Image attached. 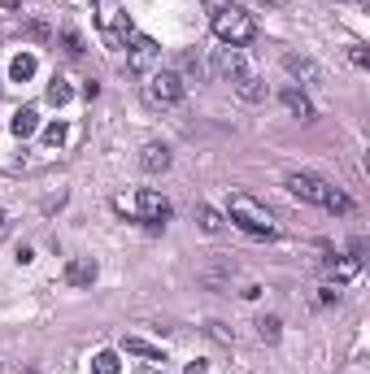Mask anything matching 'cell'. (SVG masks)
<instances>
[{"mask_svg": "<svg viewBox=\"0 0 370 374\" xmlns=\"http://www.w3.org/2000/svg\"><path fill=\"white\" fill-rule=\"evenodd\" d=\"M287 192L305 205H318V209H331V214H353V201L344 196L340 187H331L327 178L318 174H305V170H292L287 174Z\"/></svg>", "mask_w": 370, "mask_h": 374, "instance_id": "6da1fadb", "label": "cell"}, {"mask_svg": "<svg viewBox=\"0 0 370 374\" xmlns=\"http://www.w3.org/2000/svg\"><path fill=\"white\" fill-rule=\"evenodd\" d=\"M214 35L227 48H244L257 40V22H253V13L235 9V5H218L214 9Z\"/></svg>", "mask_w": 370, "mask_h": 374, "instance_id": "7a4b0ae2", "label": "cell"}, {"mask_svg": "<svg viewBox=\"0 0 370 374\" xmlns=\"http://www.w3.org/2000/svg\"><path fill=\"white\" fill-rule=\"evenodd\" d=\"M227 218L239 226V231H249V235H262V239H270L275 235V218H270V209L266 205H257L253 196H231V205H227Z\"/></svg>", "mask_w": 370, "mask_h": 374, "instance_id": "3957f363", "label": "cell"}, {"mask_svg": "<svg viewBox=\"0 0 370 374\" xmlns=\"http://www.w3.org/2000/svg\"><path fill=\"white\" fill-rule=\"evenodd\" d=\"M144 101H149L153 109H170L183 101V74L174 70H157L149 74V83H144Z\"/></svg>", "mask_w": 370, "mask_h": 374, "instance_id": "277c9868", "label": "cell"}, {"mask_svg": "<svg viewBox=\"0 0 370 374\" xmlns=\"http://www.w3.org/2000/svg\"><path fill=\"white\" fill-rule=\"evenodd\" d=\"M157 57H162L157 40H149V35H131V48H126V70H131V74H149V70L157 66Z\"/></svg>", "mask_w": 370, "mask_h": 374, "instance_id": "5b68a950", "label": "cell"}, {"mask_svg": "<svg viewBox=\"0 0 370 374\" xmlns=\"http://www.w3.org/2000/svg\"><path fill=\"white\" fill-rule=\"evenodd\" d=\"M101 31H105L109 48H122L126 40L135 35V31H131V18H126L122 9H101Z\"/></svg>", "mask_w": 370, "mask_h": 374, "instance_id": "8992f818", "label": "cell"}, {"mask_svg": "<svg viewBox=\"0 0 370 374\" xmlns=\"http://www.w3.org/2000/svg\"><path fill=\"white\" fill-rule=\"evenodd\" d=\"M135 214H140L144 222H166V218H170V201L162 196V192H153V187H140Z\"/></svg>", "mask_w": 370, "mask_h": 374, "instance_id": "52a82bcc", "label": "cell"}, {"mask_svg": "<svg viewBox=\"0 0 370 374\" xmlns=\"http://www.w3.org/2000/svg\"><path fill=\"white\" fill-rule=\"evenodd\" d=\"M283 70L292 74V78H301V83H310V87H318V83L327 78L318 61H310V57H296V53H287V57H283Z\"/></svg>", "mask_w": 370, "mask_h": 374, "instance_id": "ba28073f", "label": "cell"}, {"mask_svg": "<svg viewBox=\"0 0 370 374\" xmlns=\"http://www.w3.org/2000/svg\"><path fill=\"white\" fill-rule=\"evenodd\" d=\"M140 170H144V174H166V170H170V148H166V144H144Z\"/></svg>", "mask_w": 370, "mask_h": 374, "instance_id": "9c48e42d", "label": "cell"}, {"mask_svg": "<svg viewBox=\"0 0 370 374\" xmlns=\"http://www.w3.org/2000/svg\"><path fill=\"white\" fill-rule=\"evenodd\" d=\"M218 70H222V74H227L231 83H235V78H244V74H249V61H244V53H239V48H222Z\"/></svg>", "mask_w": 370, "mask_h": 374, "instance_id": "30bf717a", "label": "cell"}, {"mask_svg": "<svg viewBox=\"0 0 370 374\" xmlns=\"http://www.w3.org/2000/svg\"><path fill=\"white\" fill-rule=\"evenodd\" d=\"M122 352H131V357H144V362H166V352L149 344V339H140V335H126L122 339Z\"/></svg>", "mask_w": 370, "mask_h": 374, "instance_id": "8fae6325", "label": "cell"}, {"mask_svg": "<svg viewBox=\"0 0 370 374\" xmlns=\"http://www.w3.org/2000/svg\"><path fill=\"white\" fill-rule=\"evenodd\" d=\"M235 92H239V101H249V105L266 101V83H262V78H257L253 70H249L244 78H235Z\"/></svg>", "mask_w": 370, "mask_h": 374, "instance_id": "7c38bea8", "label": "cell"}, {"mask_svg": "<svg viewBox=\"0 0 370 374\" xmlns=\"http://www.w3.org/2000/svg\"><path fill=\"white\" fill-rule=\"evenodd\" d=\"M279 101H283L287 109H292L301 122H305V118H314V105H310V96H305V92H296V87H283V92H279Z\"/></svg>", "mask_w": 370, "mask_h": 374, "instance_id": "4fadbf2b", "label": "cell"}, {"mask_svg": "<svg viewBox=\"0 0 370 374\" xmlns=\"http://www.w3.org/2000/svg\"><path fill=\"white\" fill-rule=\"evenodd\" d=\"M35 131H40V113L31 109V105L13 113V135H22V139H26V135H35Z\"/></svg>", "mask_w": 370, "mask_h": 374, "instance_id": "5bb4252c", "label": "cell"}, {"mask_svg": "<svg viewBox=\"0 0 370 374\" xmlns=\"http://www.w3.org/2000/svg\"><path fill=\"white\" fill-rule=\"evenodd\" d=\"M66 279H70L74 287H87V283H96V262H92V257H83V262H74V266L66 270Z\"/></svg>", "mask_w": 370, "mask_h": 374, "instance_id": "9a60e30c", "label": "cell"}, {"mask_svg": "<svg viewBox=\"0 0 370 374\" xmlns=\"http://www.w3.org/2000/svg\"><path fill=\"white\" fill-rule=\"evenodd\" d=\"M35 70H40V61L31 57V53H18V57H13V66H9V74L18 78V83H26V78L35 74Z\"/></svg>", "mask_w": 370, "mask_h": 374, "instance_id": "2e32d148", "label": "cell"}, {"mask_svg": "<svg viewBox=\"0 0 370 374\" xmlns=\"http://www.w3.org/2000/svg\"><path fill=\"white\" fill-rule=\"evenodd\" d=\"M196 218H201V231H209V235H218L222 226H227V222H222V214H218V209H209V205L196 209Z\"/></svg>", "mask_w": 370, "mask_h": 374, "instance_id": "e0dca14e", "label": "cell"}, {"mask_svg": "<svg viewBox=\"0 0 370 374\" xmlns=\"http://www.w3.org/2000/svg\"><path fill=\"white\" fill-rule=\"evenodd\" d=\"M92 374H118V352H96L92 357Z\"/></svg>", "mask_w": 370, "mask_h": 374, "instance_id": "ac0fdd59", "label": "cell"}, {"mask_svg": "<svg viewBox=\"0 0 370 374\" xmlns=\"http://www.w3.org/2000/svg\"><path fill=\"white\" fill-rule=\"evenodd\" d=\"M279 331H283V322H279V318H257V335H262L266 344H275Z\"/></svg>", "mask_w": 370, "mask_h": 374, "instance_id": "d6986e66", "label": "cell"}, {"mask_svg": "<svg viewBox=\"0 0 370 374\" xmlns=\"http://www.w3.org/2000/svg\"><path fill=\"white\" fill-rule=\"evenodd\" d=\"M48 101H53V105L70 101V83H66V78H53V83H48Z\"/></svg>", "mask_w": 370, "mask_h": 374, "instance_id": "ffe728a7", "label": "cell"}, {"mask_svg": "<svg viewBox=\"0 0 370 374\" xmlns=\"http://www.w3.org/2000/svg\"><path fill=\"white\" fill-rule=\"evenodd\" d=\"M348 61H353L358 70H366V66H370V53H366L362 44H353V48H348Z\"/></svg>", "mask_w": 370, "mask_h": 374, "instance_id": "44dd1931", "label": "cell"}, {"mask_svg": "<svg viewBox=\"0 0 370 374\" xmlns=\"http://www.w3.org/2000/svg\"><path fill=\"white\" fill-rule=\"evenodd\" d=\"M183 70H187V74H205V61H201V53H187V57H183Z\"/></svg>", "mask_w": 370, "mask_h": 374, "instance_id": "7402d4cb", "label": "cell"}, {"mask_svg": "<svg viewBox=\"0 0 370 374\" xmlns=\"http://www.w3.org/2000/svg\"><path fill=\"white\" fill-rule=\"evenodd\" d=\"M61 139H66V126H61V122L48 126V144H61Z\"/></svg>", "mask_w": 370, "mask_h": 374, "instance_id": "603a6c76", "label": "cell"}, {"mask_svg": "<svg viewBox=\"0 0 370 374\" xmlns=\"http://www.w3.org/2000/svg\"><path fill=\"white\" fill-rule=\"evenodd\" d=\"M187 374H209V370H205V366L196 362V366H187Z\"/></svg>", "mask_w": 370, "mask_h": 374, "instance_id": "cb8c5ba5", "label": "cell"}, {"mask_svg": "<svg viewBox=\"0 0 370 374\" xmlns=\"http://www.w3.org/2000/svg\"><path fill=\"white\" fill-rule=\"evenodd\" d=\"M205 5H209V9H218V5H222V0H205Z\"/></svg>", "mask_w": 370, "mask_h": 374, "instance_id": "d4e9b609", "label": "cell"}, {"mask_svg": "<svg viewBox=\"0 0 370 374\" xmlns=\"http://www.w3.org/2000/svg\"><path fill=\"white\" fill-rule=\"evenodd\" d=\"M0 226H5V209H0Z\"/></svg>", "mask_w": 370, "mask_h": 374, "instance_id": "484cf974", "label": "cell"}, {"mask_svg": "<svg viewBox=\"0 0 370 374\" xmlns=\"http://www.w3.org/2000/svg\"><path fill=\"white\" fill-rule=\"evenodd\" d=\"M26 374H40V370H26Z\"/></svg>", "mask_w": 370, "mask_h": 374, "instance_id": "4316f807", "label": "cell"}]
</instances>
